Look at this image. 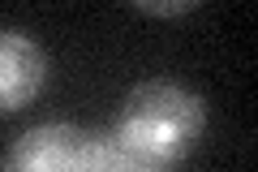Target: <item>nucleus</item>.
<instances>
[{
  "mask_svg": "<svg viewBox=\"0 0 258 172\" xmlns=\"http://www.w3.org/2000/svg\"><path fill=\"white\" fill-rule=\"evenodd\" d=\"M203 134H207V99L168 78L138 82L120 99L116 121L108 129L125 168H151V172H168L185 155H194Z\"/></svg>",
  "mask_w": 258,
  "mask_h": 172,
  "instance_id": "nucleus-1",
  "label": "nucleus"
},
{
  "mask_svg": "<svg viewBox=\"0 0 258 172\" xmlns=\"http://www.w3.org/2000/svg\"><path fill=\"white\" fill-rule=\"evenodd\" d=\"M47 86V52L26 30L0 26V112L35 103Z\"/></svg>",
  "mask_w": 258,
  "mask_h": 172,
  "instance_id": "nucleus-3",
  "label": "nucleus"
},
{
  "mask_svg": "<svg viewBox=\"0 0 258 172\" xmlns=\"http://www.w3.org/2000/svg\"><path fill=\"white\" fill-rule=\"evenodd\" d=\"M0 172H129L108 134L47 121L13 138L0 159Z\"/></svg>",
  "mask_w": 258,
  "mask_h": 172,
  "instance_id": "nucleus-2",
  "label": "nucleus"
},
{
  "mask_svg": "<svg viewBox=\"0 0 258 172\" xmlns=\"http://www.w3.org/2000/svg\"><path fill=\"white\" fill-rule=\"evenodd\" d=\"M129 172H151V168H129Z\"/></svg>",
  "mask_w": 258,
  "mask_h": 172,
  "instance_id": "nucleus-5",
  "label": "nucleus"
},
{
  "mask_svg": "<svg viewBox=\"0 0 258 172\" xmlns=\"http://www.w3.org/2000/svg\"><path fill=\"white\" fill-rule=\"evenodd\" d=\"M198 0H172V5H155V0H134V13H147V18H181V13H194Z\"/></svg>",
  "mask_w": 258,
  "mask_h": 172,
  "instance_id": "nucleus-4",
  "label": "nucleus"
}]
</instances>
